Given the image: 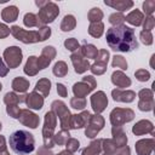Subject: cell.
Here are the masks:
<instances>
[{"mask_svg":"<svg viewBox=\"0 0 155 155\" xmlns=\"http://www.w3.org/2000/svg\"><path fill=\"white\" fill-rule=\"evenodd\" d=\"M103 29H104V25H103L102 22L91 23L90 28H88V33H90V35H92L94 38H99L103 34Z\"/></svg>","mask_w":155,"mask_h":155,"instance_id":"1f68e13d","label":"cell"},{"mask_svg":"<svg viewBox=\"0 0 155 155\" xmlns=\"http://www.w3.org/2000/svg\"><path fill=\"white\" fill-rule=\"evenodd\" d=\"M18 119L21 120L22 124L29 126L30 128H36L38 125H39V117L30 113L29 110L27 109H23V110H19V115H18Z\"/></svg>","mask_w":155,"mask_h":155,"instance_id":"4fadbf2b","label":"cell"},{"mask_svg":"<svg viewBox=\"0 0 155 155\" xmlns=\"http://www.w3.org/2000/svg\"><path fill=\"white\" fill-rule=\"evenodd\" d=\"M107 42L113 51L131 52L138 48L134 29L125 24L114 25L107 30Z\"/></svg>","mask_w":155,"mask_h":155,"instance_id":"6da1fadb","label":"cell"},{"mask_svg":"<svg viewBox=\"0 0 155 155\" xmlns=\"http://www.w3.org/2000/svg\"><path fill=\"white\" fill-rule=\"evenodd\" d=\"M25 101V97L24 98H19L18 96H16L15 93H6L5 98H4V102L7 104V105H17V103L19 102H24Z\"/></svg>","mask_w":155,"mask_h":155,"instance_id":"e575fe53","label":"cell"},{"mask_svg":"<svg viewBox=\"0 0 155 155\" xmlns=\"http://www.w3.org/2000/svg\"><path fill=\"white\" fill-rule=\"evenodd\" d=\"M56 126V116L53 111H48L45 114V127H44V142L46 148L53 147V140L51 138L52 131Z\"/></svg>","mask_w":155,"mask_h":155,"instance_id":"5b68a950","label":"cell"},{"mask_svg":"<svg viewBox=\"0 0 155 155\" xmlns=\"http://www.w3.org/2000/svg\"><path fill=\"white\" fill-rule=\"evenodd\" d=\"M68 71V68H67V64L64 62H58L54 64V68H53V74L57 75V76H64Z\"/></svg>","mask_w":155,"mask_h":155,"instance_id":"8d00e7d4","label":"cell"},{"mask_svg":"<svg viewBox=\"0 0 155 155\" xmlns=\"http://www.w3.org/2000/svg\"><path fill=\"white\" fill-rule=\"evenodd\" d=\"M80 53H81L84 57H87V58H96L98 51H97V48H96L93 45L85 44V45L80 48Z\"/></svg>","mask_w":155,"mask_h":155,"instance_id":"f1b7e54d","label":"cell"},{"mask_svg":"<svg viewBox=\"0 0 155 155\" xmlns=\"http://www.w3.org/2000/svg\"><path fill=\"white\" fill-rule=\"evenodd\" d=\"M113 136H114V144L116 147H125L127 143V137L122 128L120 126H114L113 128Z\"/></svg>","mask_w":155,"mask_h":155,"instance_id":"7402d4cb","label":"cell"},{"mask_svg":"<svg viewBox=\"0 0 155 155\" xmlns=\"http://www.w3.org/2000/svg\"><path fill=\"white\" fill-rule=\"evenodd\" d=\"M134 75H136V78H137L139 81H147V80H149V78H150L149 71H147L145 69L137 70V71L134 73Z\"/></svg>","mask_w":155,"mask_h":155,"instance_id":"7dc6e473","label":"cell"},{"mask_svg":"<svg viewBox=\"0 0 155 155\" xmlns=\"http://www.w3.org/2000/svg\"><path fill=\"white\" fill-rule=\"evenodd\" d=\"M143 13L139 11V10H133L132 12H130L126 17H125V21L126 22H128L130 24H132V25H136V27H138V25H140L142 24V22H143Z\"/></svg>","mask_w":155,"mask_h":155,"instance_id":"d4e9b609","label":"cell"},{"mask_svg":"<svg viewBox=\"0 0 155 155\" xmlns=\"http://www.w3.org/2000/svg\"><path fill=\"white\" fill-rule=\"evenodd\" d=\"M17 16H18V8L13 5L5 7L1 12V17L5 22H15L17 19Z\"/></svg>","mask_w":155,"mask_h":155,"instance_id":"603a6c76","label":"cell"},{"mask_svg":"<svg viewBox=\"0 0 155 155\" xmlns=\"http://www.w3.org/2000/svg\"><path fill=\"white\" fill-rule=\"evenodd\" d=\"M57 110V115H59L61 119V124L63 128H69L70 127V119L71 115L69 113V110L65 108V104L61 101H56L52 103V111Z\"/></svg>","mask_w":155,"mask_h":155,"instance_id":"ba28073f","label":"cell"},{"mask_svg":"<svg viewBox=\"0 0 155 155\" xmlns=\"http://www.w3.org/2000/svg\"><path fill=\"white\" fill-rule=\"evenodd\" d=\"M104 4L107 6H111L119 11H125V10H128L133 6V1H130V0H117V1H109V0H105Z\"/></svg>","mask_w":155,"mask_h":155,"instance_id":"cb8c5ba5","label":"cell"},{"mask_svg":"<svg viewBox=\"0 0 155 155\" xmlns=\"http://www.w3.org/2000/svg\"><path fill=\"white\" fill-rule=\"evenodd\" d=\"M58 155H71V154H70L68 150H65V151H62V153H59Z\"/></svg>","mask_w":155,"mask_h":155,"instance_id":"9f6ffc18","label":"cell"},{"mask_svg":"<svg viewBox=\"0 0 155 155\" xmlns=\"http://www.w3.org/2000/svg\"><path fill=\"white\" fill-rule=\"evenodd\" d=\"M103 125H104V120L101 115H93V116L91 115V117L87 122V126H86V131H85L86 136L88 138H93L102 130Z\"/></svg>","mask_w":155,"mask_h":155,"instance_id":"30bf717a","label":"cell"},{"mask_svg":"<svg viewBox=\"0 0 155 155\" xmlns=\"http://www.w3.org/2000/svg\"><path fill=\"white\" fill-rule=\"evenodd\" d=\"M50 88H51V81L47 80V79H41L38 84H36V87H35V92H41L44 97H46L50 92Z\"/></svg>","mask_w":155,"mask_h":155,"instance_id":"f546056e","label":"cell"},{"mask_svg":"<svg viewBox=\"0 0 155 155\" xmlns=\"http://www.w3.org/2000/svg\"><path fill=\"white\" fill-rule=\"evenodd\" d=\"M54 54H56V51H54V48H53L52 46H46V47H44L42 53H41V57L38 58L39 68H40V69L46 68V67L50 64V62L52 61V58L54 57Z\"/></svg>","mask_w":155,"mask_h":155,"instance_id":"9a60e30c","label":"cell"},{"mask_svg":"<svg viewBox=\"0 0 155 155\" xmlns=\"http://www.w3.org/2000/svg\"><path fill=\"white\" fill-rule=\"evenodd\" d=\"M133 116H134V113L131 109L116 108L110 114V122L113 124V126H120L125 122L131 121L133 119Z\"/></svg>","mask_w":155,"mask_h":155,"instance_id":"8992f818","label":"cell"},{"mask_svg":"<svg viewBox=\"0 0 155 155\" xmlns=\"http://www.w3.org/2000/svg\"><path fill=\"white\" fill-rule=\"evenodd\" d=\"M12 87L15 91L17 92H25L27 88L29 87V81H27L25 79L23 78H16L13 81H12Z\"/></svg>","mask_w":155,"mask_h":155,"instance_id":"83f0119b","label":"cell"},{"mask_svg":"<svg viewBox=\"0 0 155 155\" xmlns=\"http://www.w3.org/2000/svg\"><path fill=\"white\" fill-rule=\"evenodd\" d=\"M91 104H92V108H93V110L96 113H102L105 109L107 104H108V99H107L104 92L98 91L97 93L92 94V97H91Z\"/></svg>","mask_w":155,"mask_h":155,"instance_id":"8fae6325","label":"cell"},{"mask_svg":"<svg viewBox=\"0 0 155 155\" xmlns=\"http://www.w3.org/2000/svg\"><path fill=\"white\" fill-rule=\"evenodd\" d=\"M59 13V8L54 2L47 1V4L45 6H42L38 13V19H39V24L44 25L46 23H51L54 21V18L58 16Z\"/></svg>","mask_w":155,"mask_h":155,"instance_id":"277c9868","label":"cell"},{"mask_svg":"<svg viewBox=\"0 0 155 155\" xmlns=\"http://www.w3.org/2000/svg\"><path fill=\"white\" fill-rule=\"evenodd\" d=\"M70 58H71V62H73V64L75 67V71L78 74H81V73L86 71L87 69H90L88 61L84 58V56L80 53V51L76 52V53H73Z\"/></svg>","mask_w":155,"mask_h":155,"instance_id":"5bb4252c","label":"cell"},{"mask_svg":"<svg viewBox=\"0 0 155 155\" xmlns=\"http://www.w3.org/2000/svg\"><path fill=\"white\" fill-rule=\"evenodd\" d=\"M154 25H155V19H154V17H153V16L147 17L145 21H144V24H143L144 30H145V31H150V30L154 28Z\"/></svg>","mask_w":155,"mask_h":155,"instance_id":"681fc988","label":"cell"},{"mask_svg":"<svg viewBox=\"0 0 155 155\" xmlns=\"http://www.w3.org/2000/svg\"><path fill=\"white\" fill-rule=\"evenodd\" d=\"M4 58L10 68H17L22 62V51L17 46L7 47L4 52Z\"/></svg>","mask_w":155,"mask_h":155,"instance_id":"52a82bcc","label":"cell"},{"mask_svg":"<svg viewBox=\"0 0 155 155\" xmlns=\"http://www.w3.org/2000/svg\"><path fill=\"white\" fill-rule=\"evenodd\" d=\"M23 22H24V24H25L27 27H29V28H31V27H40L38 16L34 15V13H30V12L24 15V19H23Z\"/></svg>","mask_w":155,"mask_h":155,"instance_id":"836d02e7","label":"cell"},{"mask_svg":"<svg viewBox=\"0 0 155 155\" xmlns=\"http://www.w3.org/2000/svg\"><path fill=\"white\" fill-rule=\"evenodd\" d=\"M91 71L93 73V74H97V75H99V74H103L104 71H105V69H107V64H104V63H99V62H96L91 68Z\"/></svg>","mask_w":155,"mask_h":155,"instance_id":"60d3db41","label":"cell"},{"mask_svg":"<svg viewBox=\"0 0 155 155\" xmlns=\"http://www.w3.org/2000/svg\"><path fill=\"white\" fill-rule=\"evenodd\" d=\"M140 40H142V42L144 45H151L153 44V35H151V33L143 30L140 33Z\"/></svg>","mask_w":155,"mask_h":155,"instance_id":"f6af8a7d","label":"cell"},{"mask_svg":"<svg viewBox=\"0 0 155 155\" xmlns=\"http://www.w3.org/2000/svg\"><path fill=\"white\" fill-rule=\"evenodd\" d=\"M75 24H76V21H75V17L73 15H67L63 21H62V24H61V29L63 31H70L75 28Z\"/></svg>","mask_w":155,"mask_h":155,"instance_id":"4316f807","label":"cell"},{"mask_svg":"<svg viewBox=\"0 0 155 155\" xmlns=\"http://www.w3.org/2000/svg\"><path fill=\"white\" fill-rule=\"evenodd\" d=\"M113 58H114V59H113V63H111L113 67L120 68V69H122V70L127 69V62L125 61L124 57H121V56H114Z\"/></svg>","mask_w":155,"mask_h":155,"instance_id":"f35d334b","label":"cell"},{"mask_svg":"<svg viewBox=\"0 0 155 155\" xmlns=\"http://www.w3.org/2000/svg\"><path fill=\"white\" fill-rule=\"evenodd\" d=\"M7 71H8V68H6L2 58H0V76H5L7 74Z\"/></svg>","mask_w":155,"mask_h":155,"instance_id":"11a10c76","label":"cell"},{"mask_svg":"<svg viewBox=\"0 0 155 155\" xmlns=\"http://www.w3.org/2000/svg\"><path fill=\"white\" fill-rule=\"evenodd\" d=\"M11 34L19 41L24 44H30V42H38V41H45L46 39L50 38L51 35V29L47 27H41L38 31L34 30H24L19 28L18 25H13L10 29Z\"/></svg>","mask_w":155,"mask_h":155,"instance_id":"3957f363","label":"cell"},{"mask_svg":"<svg viewBox=\"0 0 155 155\" xmlns=\"http://www.w3.org/2000/svg\"><path fill=\"white\" fill-rule=\"evenodd\" d=\"M27 105L31 109H41L42 108V104H44V97H41L40 94H38L35 91H33L30 94L25 96V101Z\"/></svg>","mask_w":155,"mask_h":155,"instance_id":"e0dca14e","label":"cell"},{"mask_svg":"<svg viewBox=\"0 0 155 155\" xmlns=\"http://www.w3.org/2000/svg\"><path fill=\"white\" fill-rule=\"evenodd\" d=\"M8 144L13 153L18 155H27L34 150L35 140L30 132L25 130H18L10 134Z\"/></svg>","mask_w":155,"mask_h":155,"instance_id":"7a4b0ae2","label":"cell"},{"mask_svg":"<svg viewBox=\"0 0 155 155\" xmlns=\"http://www.w3.org/2000/svg\"><path fill=\"white\" fill-rule=\"evenodd\" d=\"M139 98H140V102L138 105L140 110L149 111L153 109L154 102H153V92L150 90H142L139 92Z\"/></svg>","mask_w":155,"mask_h":155,"instance_id":"7c38bea8","label":"cell"},{"mask_svg":"<svg viewBox=\"0 0 155 155\" xmlns=\"http://www.w3.org/2000/svg\"><path fill=\"white\" fill-rule=\"evenodd\" d=\"M65 145H67V149L69 151H75L78 150L79 148V140L74 139V138H69L67 142H65Z\"/></svg>","mask_w":155,"mask_h":155,"instance_id":"c3c4849f","label":"cell"},{"mask_svg":"<svg viewBox=\"0 0 155 155\" xmlns=\"http://www.w3.org/2000/svg\"><path fill=\"white\" fill-rule=\"evenodd\" d=\"M101 143H102V139H98V140H94L90 144V147L85 148L84 151H82V155H98L99 154V150H101Z\"/></svg>","mask_w":155,"mask_h":155,"instance_id":"4dcf8cb0","label":"cell"},{"mask_svg":"<svg viewBox=\"0 0 155 155\" xmlns=\"http://www.w3.org/2000/svg\"><path fill=\"white\" fill-rule=\"evenodd\" d=\"M111 81L117 87H128L131 85V80L122 71H114L111 75Z\"/></svg>","mask_w":155,"mask_h":155,"instance_id":"ffe728a7","label":"cell"},{"mask_svg":"<svg viewBox=\"0 0 155 155\" xmlns=\"http://www.w3.org/2000/svg\"><path fill=\"white\" fill-rule=\"evenodd\" d=\"M132 132H133L134 134H138V136L144 134V133H148V132H150L151 134H154V133H153V124H151L150 121H148V120H142V121L137 122V124L133 126Z\"/></svg>","mask_w":155,"mask_h":155,"instance_id":"d6986e66","label":"cell"},{"mask_svg":"<svg viewBox=\"0 0 155 155\" xmlns=\"http://www.w3.org/2000/svg\"><path fill=\"white\" fill-rule=\"evenodd\" d=\"M7 114L15 119H18L19 109L17 108V105H7Z\"/></svg>","mask_w":155,"mask_h":155,"instance_id":"f907efd6","label":"cell"},{"mask_svg":"<svg viewBox=\"0 0 155 155\" xmlns=\"http://www.w3.org/2000/svg\"><path fill=\"white\" fill-rule=\"evenodd\" d=\"M38 70H40L39 63H38V58L34 57V56L29 57V59L27 61V64L24 67V73L28 74V75H34V74H36Z\"/></svg>","mask_w":155,"mask_h":155,"instance_id":"484cf974","label":"cell"},{"mask_svg":"<svg viewBox=\"0 0 155 155\" xmlns=\"http://www.w3.org/2000/svg\"><path fill=\"white\" fill-rule=\"evenodd\" d=\"M102 142L104 143V145H103L104 154L103 155H114V153L116 150V145L114 144V142H111L110 139H102Z\"/></svg>","mask_w":155,"mask_h":155,"instance_id":"d590c367","label":"cell"},{"mask_svg":"<svg viewBox=\"0 0 155 155\" xmlns=\"http://www.w3.org/2000/svg\"><path fill=\"white\" fill-rule=\"evenodd\" d=\"M154 147V139H142L136 143V150L138 155H150Z\"/></svg>","mask_w":155,"mask_h":155,"instance_id":"ac0fdd59","label":"cell"},{"mask_svg":"<svg viewBox=\"0 0 155 155\" xmlns=\"http://www.w3.org/2000/svg\"><path fill=\"white\" fill-rule=\"evenodd\" d=\"M70 105L74 109H84L86 105V101L85 98H80V97H74L70 101Z\"/></svg>","mask_w":155,"mask_h":155,"instance_id":"ab89813d","label":"cell"},{"mask_svg":"<svg viewBox=\"0 0 155 155\" xmlns=\"http://www.w3.org/2000/svg\"><path fill=\"white\" fill-rule=\"evenodd\" d=\"M54 142L58 143V144H63L64 142H67L69 139V132L67 131H61L59 133H57L54 137H53Z\"/></svg>","mask_w":155,"mask_h":155,"instance_id":"7bdbcfd3","label":"cell"},{"mask_svg":"<svg viewBox=\"0 0 155 155\" xmlns=\"http://www.w3.org/2000/svg\"><path fill=\"white\" fill-rule=\"evenodd\" d=\"M111 96H113L114 101H119V102H132L136 97L134 92H132V91H121V90H114L111 92Z\"/></svg>","mask_w":155,"mask_h":155,"instance_id":"44dd1931","label":"cell"},{"mask_svg":"<svg viewBox=\"0 0 155 155\" xmlns=\"http://www.w3.org/2000/svg\"><path fill=\"white\" fill-rule=\"evenodd\" d=\"M92 78H93V76H85L82 81H80V82H78V84H75V85L73 86V92H74V94H75L76 97L84 98L87 93H90V92L96 87V82L88 85V82L91 81Z\"/></svg>","mask_w":155,"mask_h":155,"instance_id":"9c48e42d","label":"cell"},{"mask_svg":"<svg viewBox=\"0 0 155 155\" xmlns=\"http://www.w3.org/2000/svg\"><path fill=\"white\" fill-rule=\"evenodd\" d=\"M57 92L61 97H67V88L63 84H57Z\"/></svg>","mask_w":155,"mask_h":155,"instance_id":"db71d44e","label":"cell"},{"mask_svg":"<svg viewBox=\"0 0 155 155\" xmlns=\"http://www.w3.org/2000/svg\"><path fill=\"white\" fill-rule=\"evenodd\" d=\"M94 59H96L97 62H99V63L107 64L108 61H109V52H108L107 50H101V51H98L97 57H96Z\"/></svg>","mask_w":155,"mask_h":155,"instance_id":"b9f144b4","label":"cell"},{"mask_svg":"<svg viewBox=\"0 0 155 155\" xmlns=\"http://www.w3.org/2000/svg\"><path fill=\"white\" fill-rule=\"evenodd\" d=\"M124 21H125V16H124L121 12H119V13H113V15H110V17H109V22H110L113 25H121V24L124 23Z\"/></svg>","mask_w":155,"mask_h":155,"instance_id":"74e56055","label":"cell"},{"mask_svg":"<svg viewBox=\"0 0 155 155\" xmlns=\"http://www.w3.org/2000/svg\"><path fill=\"white\" fill-rule=\"evenodd\" d=\"M64 46L69 50V51H75V50H78L79 48V42H78V40H75V39H67L65 41H64Z\"/></svg>","mask_w":155,"mask_h":155,"instance_id":"bcb514c9","label":"cell"},{"mask_svg":"<svg viewBox=\"0 0 155 155\" xmlns=\"http://www.w3.org/2000/svg\"><path fill=\"white\" fill-rule=\"evenodd\" d=\"M10 33H11V31H10V28H8L7 25L0 23V39L6 38L7 35H10Z\"/></svg>","mask_w":155,"mask_h":155,"instance_id":"816d5d0a","label":"cell"},{"mask_svg":"<svg viewBox=\"0 0 155 155\" xmlns=\"http://www.w3.org/2000/svg\"><path fill=\"white\" fill-rule=\"evenodd\" d=\"M0 130H1V122H0Z\"/></svg>","mask_w":155,"mask_h":155,"instance_id":"680465c9","label":"cell"},{"mask_svg":"<svg viewBox=\"0 0 155 155\" xmlns=\"http://www.w3.org/2000/svg\"><path fill=\"white\" fill-rule=\"evenodd\" d=\"M0 155H8L5 145V138L2 136H0Z\"/></svg>","mask_w":155,"mask_h":155,"instance_id":"f5cc1de1","label":"cell"},{"mask_svg":"<svg viewBox=\"0 0 155 155\" xmlns=\"http://www.w3.org/2000/svg\"><path fill=\"white\" fill-rule=\"evenodd\" d=\"M143 10L147 15L151 16L153 11L155 10V1L154 0H148V1H144L143 2Z\"/></svg>","mask_w":155,"mask_h":155,"instance_id":"ee69618b","label":"cell"},{"mask_svg":"<svg viewBox=\"0 0 155 155\" xmlns=\"http://www.w3.org/2000/svg\"><path fill=\"white\" fill-rule=\"evenodd\" d=\"M102 18H103V12L101 11L99 7H93V8H91V11L88 12V21H90L91 23L101 22Z\"/></svg>","mask_w":155,"mask_h":155,"instance_id":"d6a6232c","label":"cell"},{"mask_svg":"<svg viewBox=\"0 0 155 155\" xmlns=\"http://www.w3.org/2000/svg\"><path fill=\"white\" fill-rule=\"evenodd\" d=\"M90 117H91V114L88 111H84L79 115H73L70 119V127L71 128H81L85 125H87Z\"/></svg>","mask_w":155,"mask_h":155,"instance_id":"2e32d148","label":"cell"},{"mask_svg":"<svg viewBox=\"0 0 155 155\" xmlns=\"http://www.w3.org/2000/svg\"><path fill=\"white\" fill-rule=\"evenodd\" d=\"M1 87H2V85H1V84H0V91H1Z\"/></svg>","mask_w":155,"mask_h":155,"instance_id":"6f0895ef","label":"cell"}]
</instances>
